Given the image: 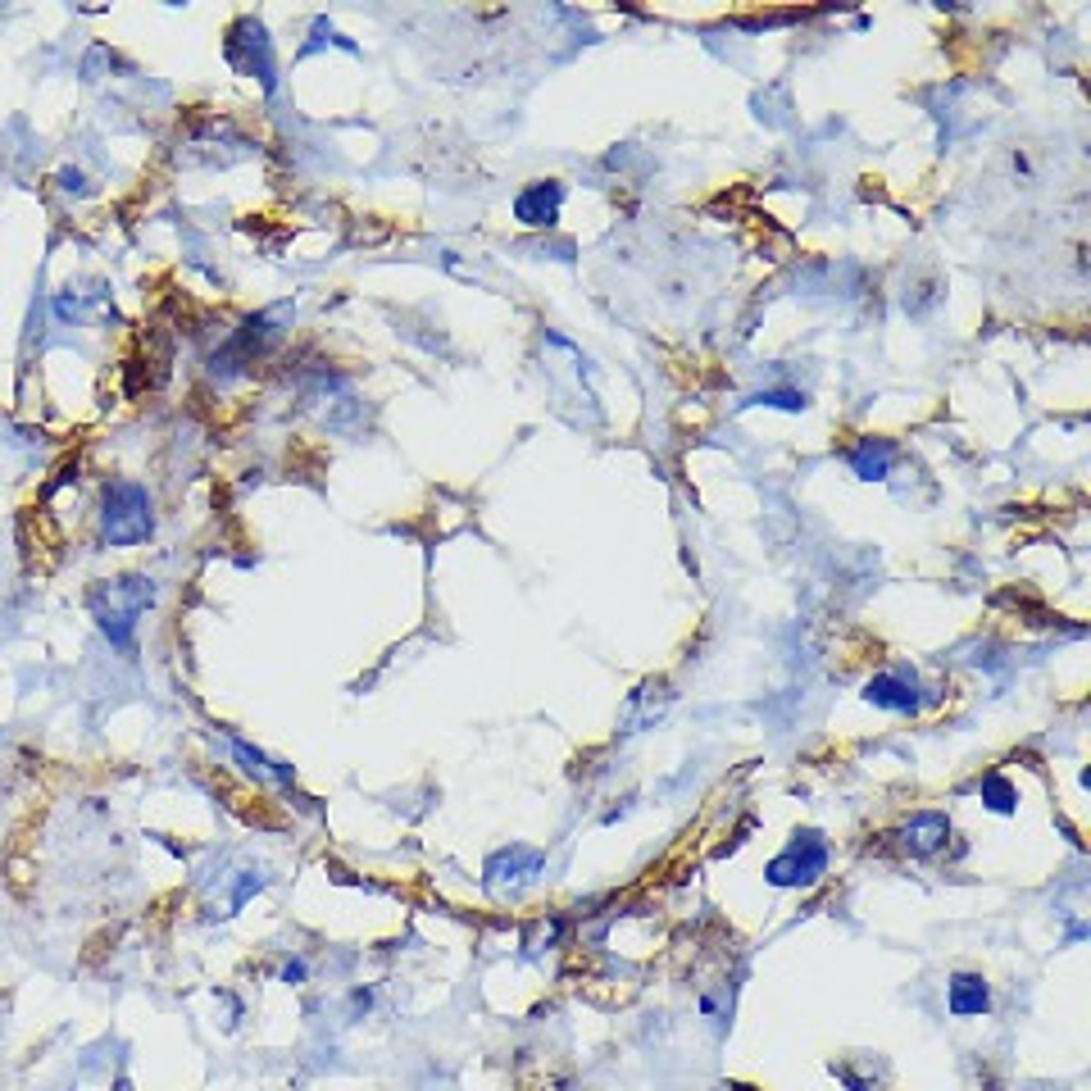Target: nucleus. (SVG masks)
I'll return each instance as SVG.
<instances>
[{
    "instance_id": "obj_1",
    "label": "nucleus",
    "mask_w": 1091,
    "mask_h": 1091,
    "mask_svg": "<svg viewBox=\"0 0 1091 1091\" xmlns=\"http://www.w3.org/2000/svg\"><path fill=\"white\" fill-rule=\"evenodd\" d=\"M156 533V505L141 482H109L105 486V505H100V542L105 546H141Z\"/></svg>"
},
{
    "instance_id": "obj_12",
    "label": "nucleus",
    "mask_w": 1091,
    "mask_h": 1091,
    "mask_svg": "<svg viewBox=\"0 0 1091 1091\" xmlns=\"http://www.w3.org/2000/svg\"><path fill=\"white\" fill-rule=\"evenodd\" d=\"M746 405H769V409H787V414H801L810 400L805 392H792V387H773V392H756Z\"/></svg>"
},
{
    "instance_id": "obj_3",
    "label": "nucleus",
    "mask_w": 1091,
    "mask_h": 1091,
    "mask_svg": "<svg viewBox=\"0 0 1091 1091\" xmlns=\"http://www.w3.org/2000/svg\"><path fill=\"white\" fill-rule=\"evenodd\" d=\"M827 842L823 833H814V827H805V833H796L792 842H787L782 855L769 859L764 869V883L769 887H814L823 874H827Z\"/></svg>"
},
{
    "instance_id": "obj_2",
    "label": "nucleus",
    "mask_w": 1091,
    "mask_h": 1091,
    "mask_svg": "<svg viewBox=\"0 0 1091 1091\" xmlns=\"http://www.w3.org/2000/svg\"><path fill=\"white\" fill-rule=\"evenodd\" d=\"M156 600V587H150V578H109L100 582L87 606H92V619L100 623V632L109 637L115 646H132V628L141 619V610Z\"/></svg>"
},
{
    "instance_id": "obj_11",
    "label": "nucleus",
    "mask_w": 1091,
    "mask_h": 1091,
    "mask_svg": "<svg viewBox=\"0 0 1091 1091\" xmlns=\"http://www.w3.org/2000/svg\"><path fill=\"white\" fill-rule=\"evenodd\" d=\"M977 796H983V805L996 810V814H1014V810H1019V792H1014V782L1005 773H987L983 782H977Z\"/></svg>"
},
{
    "instance_id": "obj_10",
    "label": "nucleus",
    "mask_w": 1091,
    "mask_h": 1091,
    "mask_svg": "<svg viewBox=\"0 0 1091 1091\" xmlns=\"http://www.w3.org/2000/svg\"><path fill=\"white\" fill-rule=\"evenodd\" d=\"M946 1005L955 1019H977V1014L992 1009V987L983 973H951V987H946Z\"/></svg>"
},
{
    "instance_id": "obj_7",
    "label": "nucleus",
    "mask_w": 1091,
    "mask_h": 1091,
    "mask_svg": "<svg viewBox=\"0 0 1091 1091\" xmlns=\"http://www.w3.org/2000/svg\"><path fill=\"white\" fill-rule=\"evenodd\" d=\"M559 210H564V182H555V178L528 182L514 196V223H523V228H555Z\"/></svg>"
},
{
    "instance_id": "obj_6",
    "label": "nucleus",
    "mask_w": 1091,
    "mask_h": 1091,
    "mask_svg": "<svg viewBox=\"0 0 1091 1091\" xmlns=\"http://www.w3.org/2000/svg\"><path fill=\"white\" fill-rule=\"evenodd\" d=\"M864 700L887 709V714H919V673L914 668H887V673H874L869 683H864Z\"/></svg>"
},
{
    "instance_id": "obj_5",
    "label": "nucleus",
    "mask_w": 1091,
    "mask_h": 1091,
    "mask_svg": "<svg viewBox=\"0 0 1091 1091\" xmlns=\"http://www.w3.org/2000/svg\"><path fill=\"white\" fill-rule=\"evenodd\" d=\"M228 64H233L237 73H250V78H259V83H265V92H274V87H278L274 42H269L265 23L242 19V23L233 28V36H228Z\"/></svg>"
},
{
    "instance_id": "obj_4",
    "label": "nucleus",
    "mask_w": 1091,
    "mask_h": 1091,
    "mask_svg": "<svg viewBox=\"0 0 1091 1091\" xmlns=\"http://www.w3.org/2000/svg\"><path fill=\"white\" fill-rule=\"evenodd\" d=\"M542 869H546V855L542 851H533V846H505V851H496L492 859H486L482 883H486V891H492V896L510 900V896L528 891L542 878Z\"/></svg>"
},
{
    "instance_id": "obj_13",
    "label": "nucleus",
    "mask_w": 1091,
    "mask_h": 1091,
    "mask_svg": "<svg viewBox=\"0 0 1091 1091\" xmlns=\"http://www.w3.org/2000/svg\"><path fill=\"white\" fill-rule=\"evenodd\" d=\"M306 960H287V969H282V983H291V987H300V983H306Z\"/></svg>"
},
{
    "instance_id": "obj_9",
    "label": "nucleus",
    "mask_w": 1091,
    "mask_h": 1091,
    "mask_svg": "<svg viewBox=\"0 0 1091 1091\" xmlns=\"http://www.w3.org/2000/svg\"><path fill=\"white\" fill-rule=\"evenodd\" d=\"M846 464H851V473L859 482H883L891 473V464H896V441H887V437H859L851 446Z\"/></svg>"
},
{
    "instance_id": "obj_14",
    "label": "nucleus",
    "mask_w": 1091,
    "mask_h": 1091,
    "mask_svg": "<svg viewBox=\"0 0 1091 1091\" xmlns=\"http://www.w3.org/2000/svg\"><path fill=\"white\" fill-rule=\"evenodd\" d=\"M60 186H68V192H78V186H83V173H60Z\"/></svg>"
},
{
    "instance_id": "obj_8",
    "label": "nucleus",
    "mask_w": 1091,
    "mask_h": 1091,
    "mask_svg": "<svg viewBox=\"0 0 1091 1091\" xmlns=\"http://www.w3.org/2000/svg\"><path fill=\"white\" fill-rule=\"evenodd\" d=\"M946 842H951V819L942 810H919V814H910L906 823H900V851L914 855V859L937 855Z\"/></svg>"
}]
</instances>
